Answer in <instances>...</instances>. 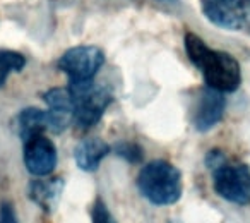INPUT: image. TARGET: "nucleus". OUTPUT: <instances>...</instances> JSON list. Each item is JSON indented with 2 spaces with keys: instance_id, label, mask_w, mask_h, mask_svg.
<instances>
[{
  "instance_id": "f257e3e1",
  "label": "nucleus",
  "mask_w": 250,
  "mask_h": 223,
  "mask_svg": "<svg viewBox=\"0 0 250 223\" xmlns=\"http://www.w3.org/2000/svg\"><path fill=\"white\" fill-rule=\"evenodd\" d=\"M185 50L190 62L202 72L209 88H214L221 93H233L238 89L242 83V70L235 57L209 48L204 40L194 33L185 35Z\"/></svg>"
},
{
  "instance_id": "f03ea898",
  "label": "nucleus",
  "mask_w": 250,
  "mask_h": 223,
  "mask_svg": "<svg viewBox=\"0 0 250 223\" xmlns=\"http://www.w3.org/2000/svg\"><path fill=\"white\" fill-rule=\"evenodd\" d=\"M137 189L154 206L175 204L184 192L182 172L167 160H153L141 168Z\"/></svg>"
},
{
  "instance_id": "7ed1b4c3",
  "label": "nucleus",
  "mask_w": 250,
  "mask_h": 223,
  "mask_svg": "<svg viewBox=\"0 0 250 223\" xmlns=\"http://www.w3.org/2000/svg\"><path fill=\"white\" fill-rule=\"evenodd\" d=\"M69 91L74 101V124L83 131L96 126L113 101L110 89L96 84L94 79L70 81Z\"/></svg>"
},
{
  "instance_id": "20e7f679",
  "label": "nucleus",
  "mask_w": 250,
  "mask_h": 223,
  "mask_svg": "<svg viewBox=\"0 0 250 223\" xmlns=\"http://www.w3.org/2000/svg\"><path fill=\"white\" fill-rule=\"evenodd\" d=\"M216 194L233 204H250V168L245 163L228 161V156L209 170Z\"/></svg>"
},
{
  "instance_id": "39448f33",
  "label": "nucleus",
  "mask_w": 250,
  "mask_h": 223,
  "mask_svg": "<svg viewBox=\"0 0 250 223\" xmlns=\"http://www.w3.org/2000/svg\"><path fill=\"white\" fill-rule=\"evenodd\" d=\"M204 16L223 29H250V0H201Z\"/></svg>"
},
{
  "instance_id": "423d86ee",
  "label": "nucleus",
  "mask_w": 250,
  "mask_h": 223,
  "mask_svg": "<svg viewBox=\"0 0 250 223\" xmlns=\"http://www.w3.org/2000/svg\"><path fill=\"white\" fill-rule=\"evenodd\" d=\"M104 64V53L98 46L83 45L67 50L59 60V69L69 76L70 81L94 79Z\"/></svg>"
},
{
  "instance_id": "0eeeda50",
  "label": "nucleus",
  "mask_w": 250,
  "mask_h": 223,
  "mask_svg": "<svg viewBox=\"0 0 250 223\" xmlns=\"http://www.w3.org/2000/svg\"><path fill=\"white\" fill-rule=\"evenodd\" d=\"M226 100L221 91L214 88L199 89L194 103L190 107V122L197 133H208L221 122L225 115Z\"/></svg>"
},
{
  "instance_id": "6e6552de",
  "label": "nucleus",
  "mask_w": 250,
  "mask_h": 223,
  "mask_svg": "<svg viewBox=\"0 0 250 223\" xmlns=\"http://www.w3.org/2000/svg\"><path fill=\"white\" fill-rule=\"evenodd\" d=\"M24 165L35 177L50 175L57 167V148L43 134L24 141Z\"/></svg>"
},
{
  "instance_id": "1a4fd4ad",
  "label": "nucleus",
  "mask_w": 250,
  "mask_h": 223,
  "mask_svg": "<svg viewBox=\"0 0 250 223\" xmlns=\"http://www.w3.org/2000/svg\"><path fill=\"white\" fill-rule=\"evenodd\" d=\"M111 153V146L100 137H86L74 148V160L83 172H96Z\"/></svg>"
},
{
  "instance_id": "9d476101",
  "label": "nucleus",
  "mask_w": 250,
  "mask_h": 223,
  "mask_svg": "<svg viewBox=\"0 0 250 223\" xmlns=\"http://www.w3.org/2000/svg\"><path fill=\"white\" fill-rule=\"evenodd\" d=\"M63 180L60 177L48 178V180H33L29 184V198L35 201L40 208L45 211H53L59 204V199L62 196Z\"/></svg>"
},
{
  "instance_id": "9b49d317",
  "label": "nucleus",
  "mask_w": 250,
  "mask_h": 223,
  "mask_svg": "<svg viewBox=\"0 0 250 223\" xmlns=\"http://www.w3.org/2000/svg\"><path fill=\"white\" fill-rule=\"evenodd\" d=\"M18 131L22 141L48 131L46 112L40 110V108H35V107L22 110L18 117Z\"/></svg>"
},
{
  "instance_id": "f8f14e48",
  "label": "nucleus",
  "mask_w": 250,
  "mask_h": 223,
  "mask_svg": "<svg viewBox=\"0 0 250 223\" xmlns=\"http://www.w3.org/2000/svg\"><path fill=\"white\" fill-rule=\"evenodd\" d=\"M26 66V59L12 50H0V88L4 86L12 72H19Z\"/></svg>"
},
{
  "instance_id": "ddd939ff",
  "label": "nucleus",
  "mask_w": 250,
  "mask_h": 223,
  "mask_svg": "<svg viewBox=\"0 0 250 223\" xmlns=\"http://www.w3.org/2000/svg\"><path fill=\"white\" fill-rule=\"evenodd\" d=\"M115 155L122 158V160L129 161V163L136 165V163H141L144 158V151L139 144L132 143V141H118L113 148H111Z\"/></svg>"
},
{
  "instance_id": "4468645a",
  "label": "nucleus",
  "mask_w": 250,
  "mask_h": 223,
  "mask_svg": "<svg viewBox=\"0 0 250 223\" xmlns=\"http://www.w3.org/2000/svg\"><path fill=\"white\" fill-rule=\"evenodd\" d=\"M91 220H93V223H117V220L113 218L111 211L101 198L96 199L93 209H91Z\"/></svg>"
},
{
  "instance_id": "2eb2a0df",
  "label": "nucleus",
  "mask_w": 250,
  "mask_h": 223,
  "mask_svg": "<svg viewBox=\"0 0 250 223\" xmlns=\"http://www.w3.org/2000/svg\"><path fill=\"white\" fill-rule=\"evenodd\" d=\"M0 223H18L14 206L9 204V202H4L0 206Z\"/></svg>"
},
{
  "instance_id": "dca6fc26",
  "label": "nucleus",
  "mask_w": 250,
  "mask_h": 223,
  "mask_svg": "<svg viewBox=\"0 0 250 223\" xmlns=\"http://www.w3.org/2000/svg\"><path fill=\"white\" fill-rule=\"evenodd\" d=\"M163 2H170V0H163Z\"/></svg>"
}]
</instances>
